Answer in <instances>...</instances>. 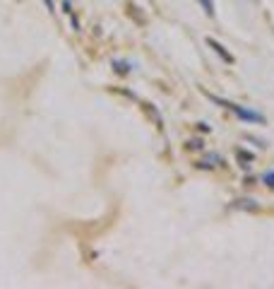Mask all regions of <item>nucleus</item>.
<instances>
[{
  "label": "nucleus",
  "mask_w": 274,
  "mask_h": 289,
  "mask_svg": "<svg viewBox=\"0 0 274 289\" xmlns=\"http://www.w3.org/2000/svg\"><path fill=\"white\" fill-rule=\"evenodd\" d=\"M209 101H214L217 106H221V109H226V111H231L236 118H241L243 123H255V125H267V116L260 111H255V109H248V106H243V104H236V101H229L224 99V97H217V94H209L207 92Z\"/></svg>",
  "instance_id": "obj_1"
},
{
  "label": "nucleus",
  "mask_w": 274,
  "mask_h": 289,
  "mask_svg": "<svg viewBox=\"0 0 274 289\" xmlns=\"http://www.w3.org/2000/svg\"><path fill=\"white\" fill-rule=\"evenodd\" d=\"M195 167H198V169H207V171H209V169H217V167H226V159H224L219 152H207V155L202 157Z\"/></svg>",
  "instance_id": "obj_2"
},
{
  "label": "nucleus",
  "mask_w": 274,
  "mask_h": 289,
  "mask_svg": "<svg viewBox=\"0 0 274 289\" xmlns=\"http://www.w3.org/2000/svg\"><path fill=\"white\" fill-rule=\"evenodd\" d=\"M207 46L214 51V53H217V56H221V60H224V63H229V65H233V63H236V56H233V53H229V48L221 44V41H217V39L207 36Z\"/></svg>",
  "instance_id": "obj_3"
},
{
  "label": "nucleus",
  "mask_w": 274,
  "mask_h": 289,
  "mask_svg": "<svg viewBox=\"0 0 274 289\" xmlns=\"http://www.w3.org/2000/svg\"><path fill=\"white\" fill-rule=\"evenodd\" d=\"M233 207H236V210L257 212V210H260V202L252 200V198H238V200H233Z\"/></svg>",
  "instance_id": "obj_4"
},
{
  "label": "nucleus",
  "mask_w": 274,
  "mask_h": 289,
  "mask_svg": "<svg viewBox=\"0 0 274 289\" xmlns=\"http://www.w3.org/2000/svg\"><path fill=\"white\" fill-rule=\"evenodd\" d=\"M236 157H238V162H241L245 169H248L252 162H255V155H252V152H245V150H238V152H236Z\"/></svg>",
  "instance_id": "obj_5"
},
{
  "label": "nucleus",
  "mask_w": 274,
  "mask_h": 289,
  "mask_svg": "<svg viewBox=\"0 0 274 289\" xmlns=\"http://www.w3.org/2000/svg\"><path fill=\"white\" fill-rule=\"evenodd\" d=\"M142 109H144L147 113H149V116H152L154 121H156V125H159V128H164V121H161V116H159V111L154 109L152 104H142Z\"/></svg>",
  "instance_id": "obj_6"
},
{
  "label": "nucleus",
  "mask_w": 274,
  "mask_h": 289,
  "mask_svg": "<svg viewBox=\"0 0 274 289\" xmlns=\"http://www.w3.org/2000/svg\"><path fill=\"white\" fill-rule=\"evenodd\" d=\"M260 183H264L269 190H274V169H267L262 176H260Z\"/></svg>",
  "instance_id": "obj_7"
},
{
  "label": "nucleus",
  "mask_w": 274,
  "mask_h": 289,
  "mask_svg": "<svg viewBox=\"0 0 274 289\" xmlns=\"http://www.w3.org/2000/svg\"><path fill=\"white\" fill-rule=\"evenodd\" d=\"M113 70L118 75H130V63H123V60H113Z\"/></svg>",
  "instance_id": "obj_8"
},
{
  "label": "nucleus",
  "mask_w": 274,
  "mask_h": 289,
  "mask_svg": "<svg viewBox=\"0 0 274 289\" xmlns=\"http://www.w3.org/2000/svg\"><path fill=\"white\" fill-rule=\"evenodd\" d=\"M200 5H202V10L207 12V17H214V12H217V8H214V0H198Z\"/></svg>",
  "instance_id": "obj_9"
},
{
  "label": "nucleus",
  "mask_w": 274,
  "mask_h": 289,
  "mask_svg": "<svg viewBox=\"0 0 274 289\" xmlns=\"http://www.w3.org/2000/svg\"><path fill=\"white\" fill-rule=\"evenodd\" d=\"M190 152H198V150H205V140H200V137H195V140H188L186 144Z\"/></svg>",
  "instance_id": "obj_10"
},
{
  "label": "nucleus",
  "mask_w": 274,
  "mask_h": 289,
  "mask_svg": "<svg viewBox=\"0 0 274 289\" xmlns=\"http://www.w3.org/2000/svg\"><path fill=\"white\" fill-rule=\"evenodd\" d=\"M63 12H65V15L72 12V3H70V0H63Z\"/></svg>",
  "instance_id": "obj_11"
},
{
  "label": "nucleus",
  "mask_w": 274,
  "mask_h": 289,
  "mask_svg": "<svg viewBox=\"0 0 274 289\" xmlns=\"http://www.w3.org/2000/svg\"><path fill=\"white\" fill-rule=\"evenodd\" d=\"M44 3H46V8H48V10H51V12H55V5H53V0H44Z\"/></svg>",
  "instance_id": "obj_12"
}]
</instances>
